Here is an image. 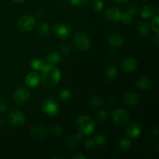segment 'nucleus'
Masks as SVG:
<instances>
[{"label": "nucleus", "mask_w": 159, "mask_h": 159, "mask_svg": "<svg viewBox=\"0 0 159 159\" xmlns=\"http://www.w3.org/2000/svg\"><path fill=\"white\" fill-rule=\"evenodd\" d=\"M41 108L43 110V113L50 116H56L57 114H58L59 110H60L59 105L53 99H46L42 104Z\"/></svg>", "instance_id": "5"}, {"label": "nucleus", "mask_w": 159, "mask_h": 159, "mask_svg": "<svg viewBox=\"0 0 159 159\" xmlns=\"http://www.w3.org/2000/svg\"><path fill=\"white\" fill-rule=\"evenodd\" d=\"M30 134L34 139L42 140L46 137V129L43 126L37 125L32 127L30 130Z\"/></svg>", "instance_id": "14"}, {"label": "nucleus", "mask_w": 159, "mask_h": 159, "mask_svg": "<svg viewBox=\"0 0 159 159\" xmlns=\"http://www.w3.org/2000/svg\"><path fill=\"white\" fill-rule=\"evenodd\" d=\"M51 130H52L53 135H54L55 137H60L62 134L61 127L58 125L54 126L52 129H51Z\"/></svg>", "instance_id": "34"}, {"label": "nucleus", "mask_w": 159, "mask_h": 159, "mask_svg": "<svg viewBox=\"0 0 159 159\" xmlns=\"http://www.w3.org/2000/svg\"><path fill=\"white\" fill-rule=\"evenodd\" d=\"M107 40H108L109 43L110 45L116 47V48H120L124 43V38H123L122 36L118 34H110L108 38H107Z\"/></svg>", "instance_id": "18"}, {"label": "nucleus", "mask_w": 159, "mask_h": 159, "mask_svg": "<svg viewBox=\"0 0 159 159\" xmlns=\"http://www.w3.org/2000/svg\"><path fill=\"white\" fill-rule=\"evenodd\" d=\"M152 28L156 34L159 32V16L156 15L152 20Z\"/></svg>", "instance_id": "32"}, {"label": "nucleus", "mask_w": 159, "mask_h": 159, "mask_svg": "<svg viewBox=\"0 0 159 159\" xmlns=\"http://www.w3.org/2000/svg\"><path fill=\"white\" fill-rule=\"evenodd\" d=\"M155 8L152 5L147 4L141 9V16L144 19H149L155 15Z\"/></svg>", "instance_id": "19"}, {"label": "nucleus", "mask_w": 159, "mask_h": 159, "mask_svg": "<svg viewBox=\"0 0 159 159\" xmlns=\"http://www.w3.org/2000/svg\"><path fill=\"white\" fill-rule=\"evenodd\" d=\"M105 17L108 20L112 22H119L122 18L123 12L120 9L115 6H111V7L107 8V10L105 11Z\"/></svg>", "instance_id": "10"}, {"label": "nucleus", "mask_w": 159, "mask_h": 159, "mask_svg": "<svg viewBox=\"0 0 159 159\" xmlns=\"http://www.w3.org/2000/svg\"><path fill=\"white\" fill-rule=\"evenodd\" d=\"M83 135L81 133L77 134L75 136H71L66 140V145L69 148H75L78 144V143H79V141H81V139L82 138Z\"/></svg>", "instance_id": "21"}, {"label": "nucleus", "mask_w": 159, "mask_h": 159, "mask_svg": "<svg viewBox=\"0 0 159 159\" xmlns=\"http://www.w3.org/2000/svg\"><path fill=\"white\" fill-rule=\"evenodd\" d=\"M85 148H86L87 149L93 148L95 146L94 141H93V140H92V139L86 140V141H85Z\"/></svg>", "instance_id": "38"}, {"label": "nucleus", "mask_w": 159, "mask_h": 159, "mask_svg": "<svg viewBox=\"0 0 159 159\" xmlns=\"http://www.w3.org/2000/svg\"><path fill=\"white\" fill-rule=\"evenodd\" d=\"M89 3V0H70V4L73 6H84Z\"/></svg>", "instance_id": "33"}, {"label": "nucleus", "mask_w": 159, "mask_h": 159, "mask_svg": "<svg viewBox=\"0 0 159 159\" xmlns=\"http://www.w3.org/2000/svg\"><path fill=\"white\" fill-rule=\"evenodd\" d=\"M107 101H108V102L110 104H112L113 102H114L115 101L114 96H113V95H110V96H108V98H107Z\"/></svg>", "instance_id": "42"}, {"label": "nucleus", "mask_w": 159, "mask_h": 159, "mask_svg": "<svg viewBox=\"0 0 159 159\" xmlns=\"http://www.w3.org/2000/svg\"><path fill=\"white\" fill-rule=\"evenodd\" d=\"M87 157L85 155L79 154V155H75L71 157V159H86Z\"/></svg>", "instance_id": "40"}, {"label": "nucleus", "mask_w": 159, "mask_h": 159, "mask_svg": "<svg viewBox=\"0 0 159 159\" xmlns=\"http://www.w3.org/2000/svg\"><path fill=\"white\" fill-rule=\"evenodd\" d=\"M36 20L31 15L23 16L18 21V26L20 30L23 32H29L34 28Z\"/></svg>", "instance_id": "7"}, {"label": "nucleus", "mask_w": 159, "mask_h": 159, "mask_svg": "<svg viewBox=\"0 0 159 159\" xmlns=\"http://www.w3.org/2000/svg\"><path fill=\"white\" fill-rule=\"evenodd\" d=\"M61 51L64 54H69L71 51V47L69 44H63L61 48Z\"/></svg>", "instance_id": "37"}, {"label": "nucleus", "mask_w": 159, "mask_h": 159, "mask_svg": "<svg viewBox=\"0 0 159 159\" xmlns=\"http://www.w3.org/2000/svg\"><path fill=\"white\" fill-rule=\"evenodd\" d=\"M30 97V92L28 91V89L23 87L16 89L13 93V100L18 105L26 103L29 100Z\"/></svg>", "instance_id": "8"}, {"label": "nucleus", "mask_w": 159, "mask_h": 159, "mask_svg": "<svg viewBox=\"0 0 159 159\" xmlns=\"http://www.w3.org/2000/svg\"><path fill=\"white\" fill-rule=\"evenodd\" d=\"M53 31L57 37L61 39H67L71 35V28L66 24L57 23L53 26Z\"/></svg>", "instance_id": "9"}, {"label": "nucleus", "mask_w": 159, "mask_h": 159, "mask_svg": "<svg viewBox=\"0 0 159 159\" xmlns=\"http://www.w3.org/2000/svg\"><path fill=\"white\" fill-rule=\"evenodd\" d=\"M124 103L129 107H136L140 102V97L137 93L127 92L124 95Z\"/></svg>", "instance_id": "12"}, {"label": "nucleus", "mask_w": 159, "mask_h": 159, "mask_svg": "<svg viewBox=\"0 0 159 159\" xmlns=\"http://www.w3.org/2000/svg\"><path fill=\"white\" fill-rule=\"evenodd\" d=\"M107 117H108L107 112L104 110H100L99 111H98V113L96 115V120L100 123L105 122L107 120Z\"/></svg>", "instance_id": "30"}, {"label": "nucleus", "mask_w": 159, "mask_h": 159, "mask_svg": "<svg viewBox=\"0 0 159 159\" xmlns=\"http://www.w3.org/2000/svg\"><path fill=\"white\" fill-rule=\"evenodd\" d=\"M76 127L79 133L82 134V135L88 136L94 131L95 123L88 115H82L79 116L76 120Z\"/></svg>", "instance_id": "2"}, {"label": "nucleus", "mask_w": 159, "mask_h": 159, "mask_svg": "<svg viewBox=\"0 0 159 159\" xmlns=\"http://www.w3.org/2000/svg\"><path fill=\"white\" fill-rule=\"evenodd\" d=\"M43 65H44V63L40 58H34L30 62L31 68L34 70H35V71H41Z\"/></svg>", "instance_id": "25"}, {"label": "nucleus", "mask_w": 159, "mask_h": 159, "mask_svg": "<svg viewBox=\"0 0 159 159\" xmlns=\"http://www.w3.org/2000/svg\"><path fill=\"white\" fill-rule=\"evenodd\" d=\"M46 60L50 64H58L61 61V56L57 52H51L47 55Z\"/></svg>", "instance_id": "23"}, {"label": "nucleus", "mask_w": 159, "mask_h": 159, "mask_svg": "<svg viewBox=\"0 0 159 159\" xmlns=\"http://www.w3.org/2000/svg\"><path fill=\"white\" fill-rule=\"evenodd\" d=\"M126 134L129 138L132 139H136L141 135V128L138 124H131L127 127Z\"/></svg>", "instance_id": "16"}, {"label": "nucleus", "mask_w": 159, "mask_h": 159, "mask_svg": "<svg viewBox=\"0 0 159 159\" xmlns=\"http://www.w3.org/2000/svg\"><path fill=\"white\" fill-rule=\"evenodd\" d=\"M92 6H93V9L95 12H99L104 8V2L102 0H93Z\"/></svg>", "instance_id": "29"}, {"label": "nucleus", "mask_w": 159, "mask_h": 159, "mask_svg": "<svg viewBox=\"0 0 159 159\" xmlns=\"http://www.w3.org/2000/svg\"><path fill=\"white\" fill-rule=\"evenodd\" d=\"M37 34L40 37H45L49 34L50 27L49 25L45 22H42L37 26Z\"/></svg>", "instance_id": "22"}, {"label": "nucleus", "mask_w": 159, "mask_h": 159, "mask_svg": "<svg viewBox=\"0 0 159 159\" xmlns=\"http://www.w3.org/2000/svg\"><path fill=\"white\" fill-rule=\"evenodd\" d=\"M158 134H159V130H158V127H155L153 129H152V134L155 137H158Z\"/></svg>", "instance_id": "41"}, {"label": "nucleus", "mask_w": 159, "mask_h": 159, "mask_svg": "<svg viewBox=\"0 0 159 159\" xmlns=\"http://www.w3.org/2000/svg\"><path fill=\"white\" fill-rule=\"evenodd\" d=\"M107 141H108V138L105 134H99L95 137L94 139L95 144L98 146H105L107 144Z\"/></svg>", "instance_id": "24"}, {"label": "nucleus", "mask_w": 159, "mask_h": 159, "mask_svg": "<svg viewBox=\"0 0 159 159\" xmlns=\"http://www.w3.org/2000/svg\"><path fill=\"white\" fill-rule=\"evenodd\" d=\"M120 66L123 71L130 73L133 72L138 68V63L136 59L134 57H127L122 59V61H120Z\"/></svg>", "instance_id": "11"}, {"label": "nucleus", "mask_w": 159, "mask_h": 159, "mask_svg": "<svg viewBox=\"0 0 159 159\" xmlns=\"http://www.w3.org/2000/svg\"><path fill=\"white\" fill-rule=\"evenodd\" d=\"M74 45L78 50L81 51H86L90 46V40L89 36L85 33L79 32L75 35Z\"/></svg>", "instance_id": "3"}, {"label": "nucleus", "mask_w": 159, "mask_h": 159, "mask_svg": "<svg viewBox=\"0 0 159 159\" xmlns=\"http://www.w3.org/2000/svg\"><path fill=\"white\" fill-rule=\"evenodd\" d=\"M130 113L124 109H116L112 113V118L115 124L118 125H124L130 120Z\"/></svg>", "instance_id": "4"}, {"label": "nucleus", "mask_w": 159, "mask_h": 159, "mask_svg": "<svg viewBox=\"0 0 159 159\" xmlns=\"http://www.w3.org/2000/svg\"><path fill=\"white\" fill-rule=\"evenodd\" d=\"M118 145H119L120 149H121V150L127 151L129 149H130V148L132 146V143L127 138H122V139L120 140Z\"/></svg>", "instance_id": "26"}, {"label": "nucleus", "mask_w": 159, "mask_h": 159, "mask_svg": "<svg viewBox=\"0 0 159 159\" xmlns=\"http://www.w3.org/2000/svg\"><path fill=\"white\" fill-rule=\"evenodd\" d=\"M113 1H114L116 3H117V4L122 5V4H125V3H127L129 0H113Z\"/></svg>", "instance_id": "43"}, {"label": "nucleus", "mask_w": 159, "mask_h": 159, "mask_svg": "<svg viewBox=\"0 0 159 159\" xmlns=\"http://www.w3.org/2000/svg\"><path fill=\"white\" fill-rule=\"evenodd\" d=\"M154 148H155V152H157V153H158V151H159V148H158V142H156L155 144V147H154Z\"/></svg>", "instance_id": "45"}, {"label": "nucleus", "mask_w": 159, "mask_h": 159, "mask_svg": "<svg viewBox=\"0 0 159 159\" xmlns=\"http://www.w3.org/2000/svg\"><path fill=\"white\" fill-rule=\"evenodd\" d=\"M138 33L141 38H146L148 37L151 33V28L148 23L146 22H141L138 23Z\"/></svg>", "instance_id": "17"}, {"label": "nucleus", "mask_w": 159, "mask_h": 159, "mask_svg": "<svg viewBox=\"0 0 159 159\" xmlns=\"http://www.w3.org/2000/svg\"><path fill=\"white\" fill-rule=\"evenodd\" d=\"M25 82L30 88H37L40 83V76L37 72H31L26 75Z\"/></svg>", "instance_id": "13"}, {"label": "nucleus", "mask_w": 159, "mask_h": 159, "mask_svg": "<svg viewBox=\"0 0 159 159\" xmlns=\"http://www.w3.org/2000/svg\"><path fill=\"white\" fill-rule=\"evenodd\" d=\"M51 158L53 159H63V157H61V156H54L52 157Z\"/></svg>", "instance_id": "46"}, {"label": "nucleus", "mask_w": 159, "mask_h": 159, "mask_svg": "<svg viewBox=\"0 0 159 159\" xmlns=\"http://www.w3.org/2000/svg\"><path fill=\"white\" fill-rule=\"evenodd\" d=\"M138 6H137L135 3H131V4L129 5V6H127V9H126V12L134 18V17L136 16L137 14H138Z\"/></svg>", "instance_id": "28"}, {"label": "nucleus", "mask_w": 159, "mask_h": 159, "mask_svg": "<svg viewBox=\"0 0 159 159\" xmlns=\"http://www.w3.org/2000/svg\"><path fill=\"white\" fill-rule=\"evenodd\" d=\"M132 20H133V17H131L130 15H128L127 12L123 13L121 20H122L125 24H130V23L132 22Z\"/></svg>", "instance_id": "36"}, {"label": "nucleus", "mask_w": 159, "mask_h": 159, "mask_svg": "<svg viewBox=\"0 0 159 159\" xmlns=\"http://www.w3.org/2000/svg\"><path fill=\"white\" fill-rule=\"evenodd\" d=\"M71 96H72V94H71V93L68 89H63L60 93V98L62 100H70L71 99Z\"/></svg>", "instance_id": "31"}, {"label": "nucleus", "mask_w": 159, "mask_h": 159, "mask_svg": "<svg viewBox=\"0 0 159 159\" xmlns=\"http://www.w3.org/2000/svg\"><path fill=\"white\" fill-rule=\"evenodd\" d=\"M11 1H12V2L17 3V4H19V3L23 2H25V1H26V0H11Z\"/></svg>", "instance_id": "44"}, {"label": "nucleus", "mask_w": 159, "mask_h": 159, "mask_svg": "<svg viewBox=\"0 0 159 159\" xmlns=\"http://www.w3.org/2000/svg\"><path fill=\"white\" fill-rule=\"evenodd\" d=\"M8 121L12 126L15 127H20L24 125L26 117L24 113L19 110H13L8 115Z\"/></svg>", "instance_id": "6"}, {"label": "nucleus", "mask_w": 159, "mask_h": 159, "mask_svg": "<svg viewBox=\"0 0 159 159\" xmlns=\"http://www.w3.org/2000/svg\"><path fill=\"white\" fill-rule=\"evenodd\" d=\"M153 44H154V46H155L156 48H158V45H159V37H158V34H156V35H155V37H154Z\"/></svg>", "instance_id": "39"}, {"label": "nucleus", "mask_w": 159, "mask_h": 159, "mask_svg": "<svg viewBox=\"0 0 159 159\" xmlns=\"http://www.w3.org/2000/svg\"><path fill=\"white\" fill-rule=\"evenodd\" d=\"M90 104L95 107H99L103 104V99L98 95H94L90 98Z\"/></svg>", "instance_id": "27"}, {"label": "nucleus", "mask_w": 159, "mask_h": 159, "mask_svg": "<svg viewBox=\"0 0 159 159\" xmlns=\"http://www.w3.org/2000/svg\"><path fill=\"white\" fill-rule=\"evenodd\" d=\"M136 85L139 89L149 90L152 87V81L147 76H141L136 80Z\"/></svg>", "instance_id": "15"}, {"label": "nucleus", "mask_w": 159, "mask_h": 159, "mask_svg": "<svg viewBox=\"0 0 159 159\" xmlns=\"http://www.w3.org/2000/svg\"><path fill=\"white\" fill-rule=\"evenodd\" d=\"M8 110V104L4 99H0V113H6Z\"/></svg>", "instance_id": "35"}, {"label": "nucleus", "mask_w": 159, "mask_h": 159, "mask_svg": "<svg viewBox=\"0 0 159 159\" xmlns=\"http://www.w3.org/2000/svg\"><path fill=\"white\" fill-rule=\"evenodd\" d=\"M41 71L42 75L40 82L45 88H54L60 82L61 77V70L54 64L48 63L47 65H44Z\"/></svg>", "instance_id": "1"}, {"label": "nucleus", "mask_w": 159, "mask_h": 159, "mask_svg": "<svg viewBox=\"0 0 159 159\" xmlns=\"http://www.w3.org/2000/svg\"><path fill=\"white\" fill-rule=\"evenodd\" d=\"M118 69L116 65H110L107 68L105 71V77L107 80L113 81L117 77Z\"/></svg>", "instance_id": "20"}]
</instances>
